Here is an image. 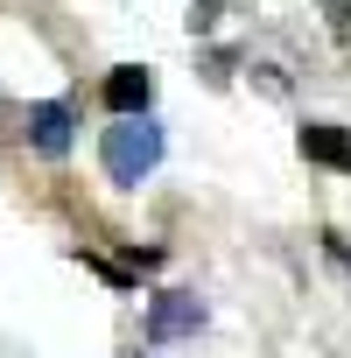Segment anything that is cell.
<instances>
[{"mask_svg":"<svg viewBox=\"0 0 351 358\" xmlns=\"http://www.w3.org/2000/svg\"><path fill=\"white\" fill-rule=\"evenodd\" d=\"M106 176L113 183H141V176L162 162V127L141 113V120H120V127H106Z\"/></svg>","mask_w":351,"mask_h":358,"instance_id":"1","label":"cell"},{"mask_svg":"<svg viewBox=\"0 0 351 358\" xmlns=\"http://www.w3.org/2000/svg\"><path fill=\"white\" fill-rule=\"evenodd\" d=\"M197 323H204V302H197V295H183V288H176V295H155V309H148V337H155V344L190 337Z\"/></svg>","mask_w":351,"mask_h":358,"instance_id":"2","label":"cell"},{"mask_svg":"<svg viewBox=\"0 0 351 358\" xmlns=\"http://www.w3.org/2000/svg\"><path fill=\"white\" fill-rule=\"evenodd\" d=\"M295 148H302L309 162H323V169H344V176H351V127H337V120H309V127L295 134Z\"/></svg>","mask_w":351,"mask_h":358,"instance_id":"3","label":"cell"},{"mask_svg":"<svg viewBox=\"0 0 351 358\" xmlns=\"http://www.w3.org/2000/svg\"><path fill=\"white\" fill-rule=\"evenodd\" d=\"M148 99H155V78H148L141 64H120V71L106 78V106H113L120 120H141V113H148Z\"/></svg>","mask_w":351,"mask_h":358,"instance_id":"4","label":"cell"},{"mask_svg":"<svg viewBox=\"0 0 351 358\" xmlns=\"http://www.w3.org/2000/svg\"><path fill=\"white\" fill-rule=\"evenodd\" d=\"M29 141H36L43 155H64V148H71V106H57V99L29 106Z\"/></svg>","mask_w":351,"mask_h":358,"instance_id":"5","label":"cell"},{"mask_svg":"<svg viewBox=\"0 0 351 358\" xmlns=\"http://www.w3.org/2000/svg\"><path fill=\"white\" fill-rule=\"evenodd\" d=\"M316 8H323V15L337 22V29H351V0H316Z\"/></svg>","mask_w":351,"mask_h":358,"instance_id":"6","label":"cell"}]
</instances>
